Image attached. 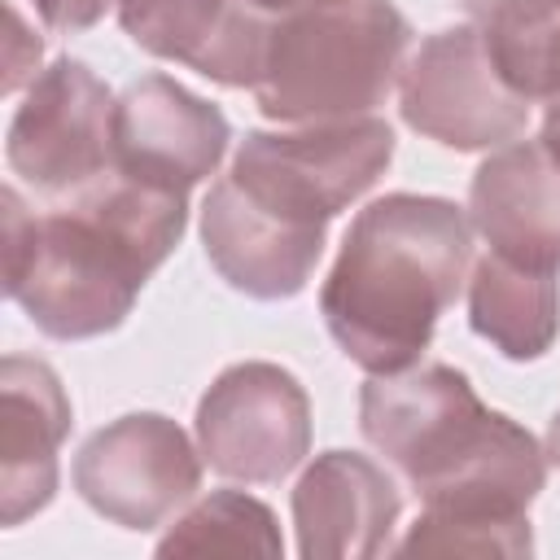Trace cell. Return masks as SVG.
<instances>
[{"mask_svg":"<svg viewBox=\"0 0 560 560\" xmlns=\"http://www.w3.org/2000/svg\"><path fill=\"white\" fill-rule=\"evenodd\" d=\"M363 438L407 477L424 512L394 547L402 556H529V503L547 481V451L490 411L451 363L372 376L359 394Z\"/></svg>","mask_w":560,"mask_h":560,"instance_id":"1","label":"cell"},{"mask_svg":"<svg viewBox=\"0 0 560 560\" xmlns=\"http://www.w3.org/2000/svg\"><path fill=\"white\" fill-rule=\"evenodd\" d=\"M0 206L4 293L52 341L114 332L188 228L184 192H162L118 171L44 214L26 210L13 184Z\"/></svg>","mask_w":560,"mask_h":560,"instance_id":"2","label":"cell"},{"mask_svg":"<svg viewBox=\"0 0 560 560\" xmlns=\"http://www.w3.org/2000/svg\"><path fill=\"white\" fill-rule=\"evenodd\" d=\"M472 262V219L446 197L385 192L368 201L319 289L332 341L368 376L420 363Z\"/></svg>","mask_w":560,"mask_h":560,"instance_id":"3","label":"cell"},{"mask_svg":"<svg viewBox=\"0 0 560 560\" xmlns=\"http://www.w3.org/2000/svg\"><path fill=\"white\" fill-rule=\"evenodd\" d=\"M411 48V22L394 0H328L267 18L254 105L271 122L363 118L394 92Z\"/></svg>","mask_w":560,"mask_h":560,"instance_id":"4","label":"cell"},{"mask_svg":"<svg viewBox=\"0 0 560 560\" xmlns=\"http://www.w3.org/2000/svg\"><path fill=\"white\" fill-rule=\"evenodd\" d=\"M394 162V127L376 114L298 122L289 131H245L232 158L236 188L262 210L324 228L359 201Z\"/></svg>","mask_w":560,"mask_h":560,"instance_id":"5","label":"cell"},{"mask_svg":"<svg viewBox=\"0 0 560 560\" xmlns=\"http://www.w3.org/2000/svg\"><path fill=\"white\" fill-rule=\"evenodd\" d=\"M9 171L48 201H66L114 171V92L79 57L39 70L9 118Z\"/></svg>","mask_w":560,"mask_h":560,"instance_id":"6","label":"cell"},{"mask_svg":"<svg viewBox=\"0 0 560 560\" xmlns=\"http://www.w3.org/2000/svg\"><path fill=\"white\" fill-rule=\"evenodd\" d=\"M398 109L411 131L459 153L503 149L529 127V101L503 83L481 26L420 39L398 74Z\"/></svg>","mask_w":560,"mask_h":560,"instance_id":"7","label":"cell"},{"mask_svg":"<svg viewBox=\"0 0 560 560\" xmlns=\"http://www.w3.org/2000/svg\"><path fill=\"white\" fill-rule=\"evenodd\" d=\"M197 446L228 481H284L311 451V398L302 381L267 359L223 368L197 402Z\"/></svg>","mask_w":560,"mask_h":560,"instance_id":"8","label":"cell"},{"mask_svg":"<svg viewBox=\"0 0 560 560\" xmlns=\"http://www.w3.org/2000/svg\"><path fill=\"white\" fill-rule=\"evenodd\" d=\"M201 446L162 411H131L96 429L74 455L79 499L131 529L149 534L166 525L201 490Z\"/></svg>","mask_w":560,"mask_h":560,"instance_id":"9","label":"cell"},{"mask_svg":"<svg viewBox=\"0 0 560 560\" xmlns=\"http://www.w3.org/2000/svg\"><path fill=\"white\" fill-rule=\"evenodd\" d=\"M228 144L223 109L171 74H144L114 101V171L136 184L188 197L219 171Z\"/></svg>","mask_w":560,"mask_h":560,"instance_id":"10","label":"cell"},{"mask_svg":"<svg viewBox=\"0 0 560 560\" xmlns=\"http://www.w3.org/2000/svg\"><path fill=\"white\" fill-rule=\"evenodd\" d=\"M402 494L394 477L359 451H324L293 486L298 556L368 560L389 551Z\"/></svg>","mask_w":560,"mask_h":560,"instance_id":"11","label":"cell"},{"mask_svg":"<svg viewBox=\"0 0 560 560\" xmlns=\"http://www.w3.org/2000/svg\"><path fill=\"white\" fill-rule=\"evenodd\" d=\"M324 228H298L249 201L232 175L214 179L201 201V245L210 267L245 298L280 302L306 289L324 254Z\"/></svg>","mask_w":560,"mask_h":560,"instance_id":"12","label":"cell"},{"mask_svg":"<svg viewBox=\"0 0 560 560\" xmlns=\"http://www.w3.org/2000/svg\"><path fill=\"white\" fill-rule=\"evenodd\" d=\"M472 232L490 254L529 267L560 271V162L538 140H512L494 149L468 184Z\"/></svg>","mask_w":560,"mask_h":560,"instance_id":"13","label":"cell"},{"mask_svg":"<svg viewBox=\"0 0 560 560\" xmlns=\"http://www.w3.org/2000/svg\"><path fill=\"white\" fill-rule=\"evenodd\" d=\"M70 424L61 376L44 359L9 354L0 363V521L9 529L52 503Z\"/></svg>","mask_w":560,"mask_h":560,"instance_id":"14","label":"cell"},{"mask_svg":"<svg viewBox=\"0 0 560 560\" xmlns=\"http://www.w3.org/2000/svg\"><path fill=\"white\" fill-rule=\"evenodd\" d=\"M114 9L149 57L188 66L223 88H254L267 13L249 0H118Z\"/></svg>","mask_w":560,"mask_h":560,"instance_id":"15","label":"cell"},{"mask_svg":"<svg viewBox=\"0 0 560 560\" xmlns=\"http://www.w3.org/2000/svg\"><path fill=\"white\" fill-rule=\"evenodd\" d=\"M468 324L512 363L542 359L560 337V284L551 271L486 254L468 276Z\"/></svg>","mask_w":560,"mask_h":560,"instance_id":"16","label":"cell"},{"mask_svg":"<svg viewBox=\"0 0 560 560\" xmlns=\"http://www.w3.org/2000/svg\"><path fill=\"white\" fill-rule=\"evenodd\" d=\"M158 556H284V538L262 499L214 490L158 538Z\"/></svg>","mask_w":560,"mask_h":560,"instance_id":"17","label":"cell"},{"mask_svg":"<svg viewBox=\"0 0 560 560\" xmlns=\"http://www.w3.org/2000/svg\"><path fill=\"white\" fill-rule=\"evenodd\" d=\"M486 48L503 83L534 101L560 96V0H529L481 22Z\"/></svg>","mask_w":560,"mask_h":560,"instance_id":"18","label":"cell"},{"mask_svg":"<svg viewBox=\"0 0 560 560\" xmlns=\"http://www.w3.org/2000/svg\"><path fill=\"white\" fill-rule=\"evenodd\" d=\"M35 13L44 18L48 31H61V35H79L88 26H96L118 0H31Z\"/></svg>","mask_w":560,"mask_h":560,"instance_id":"19","label":"cell"},{"mask_svg":"<svg viewBox=\"0 0 560 560\" xmlns=\"http://www.w3.org/2000/svg\"><path fill=\"white\" fill-rule=\"evenodd\" d=\"M538 144L551 153V162H560V96H556V101H547V109H542Z\"/></svg>","mask_w":560,"mask_h":560,"instance_id":"20","label":"cell"},{"mask_svg":"<svg viewBox=\"0 0 560 560\" xmlns=\"http://www.w3.org/2000/svg\"><path fill=\"white\" fill-rule=\"evenodd\" d=\"M516 4H529V0H459V9L481 26V22H490V18H499V13H508V9H516Z\"/></svg>","mask_w":560,"mask_h":560,"instance_id":"21","label":"cell"},{"mask_svg":"<svg viewBox=\"0 0 560 560\" xmlns=\"http://www.w3.org/2000/svg\"><path fill=\"white\" fill-rule=\"evenodd\" d=\"M258 13L267 18H284V13H298V9H315V4H328V0H249Z\"/></svg>","mask_w":560,"mask_h":560,"instance_id":"22","label":"cell"},{"mask_svg":"<svg viewBox=\"0 0 560 560\" xmlns=\"http://www.w3.org/2000/svg\"><path fill=\"white\" fill-rule=\"evenodd\" d=\"M542 451H547V464L560 468V411H556L551 424H547V446H542Z\"/></svg>","mask_w":560,"mask_h":560,"instance_id":"23","label":"cell"}]
</instances>
